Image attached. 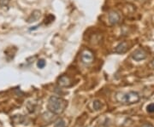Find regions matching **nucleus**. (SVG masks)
<instances>
[{"mask_svg":"<svg viewBox=\"0 0 154 127\" xmlns=\"http://www.w3.org/2000/svg\"><path fill=\"white\" fill-rule=\"evenodd\" d=\"M45 66V61L44 59H40L38 60V62H37V66L38 68H44Z\"/></svg>","mask_w":154,"mask_h":127,"instance_id":"obj_12","label":"nucleus"},{"mask_svg":"<svg viewBox=\"0 0 154 127\" xmlns=\"http://www.w3.org/2000/svg\"><path fill=\"white\" fill-rule=\"evenodd\" d=\"M54 127H66V123L63 120H58L56 121Z\"/></svg>","mask_w":154,"mask_h":127,"instance_id":"obj_9","label":"nucleus"},{"mask_svg":"<svg viewBox=\"0 0 154 127\" xmlns=\"http://www.w3.org/2000/svg\"><path fill=\"white\" fill-rule=\"evenodd\" d=\"M11 0H0V5L2 7H6L9 5Z\"/></svg>","mask_w":154,"mask_h":127,"instance_id":"obj_13","label":"nucleus"},{"mask_svg":"<svg viewBox=\"0 0 154 127\" xmlns=\"http://www.w3.org/2000/svg\"><path fill=\"white\" fill-rule=\"evenodd\" d=\"M116 98L123 104H134L140 101V96L137 92L130 91L128 93H118Z\"/></svg>","mask_w":154,"mask_h":127,"instance_id":"obj_2","label":"nucleus"},{"mask_svg":"<svg viewBox=\"0 0 154 127\" xmlns=\"http://www.w3.org/2000/svg\"><path fill=\"white\" fill-rule=\"evenodd\" d=\"M67 106L66 101L57 96H51L48 101L47 108L51 113L59 114L63 113Z\"/></svg>","mask_w":154,"mask_h":127,"instance_id":"obj_1","label":"nucleus"},{"mask_svg":"<svg viewBox=\"0 0 154 127\" xmlns=\"http://www.w3.org/2000/svg\"><path fill=\"white\" fill-rule=\"evenodd\" d=\"M147 56V53L142 49H139L136 50L134 53H133L132 57L134 60L135 61H141V60H145Z\"/></svg>","mask_w":154,"mask_h":127,"instance_id":"obj_4","label":"nucleus"},{"mask_svg":"<svg viewBox=\"0 0 154 127\" xmlns=\"http://www.w3.org/2000/svg\"><path fill=\"white\" fill-rule=\"evenodd\" d=\"M58 84L62 86V87H69V86H70L71 85V80H70V78L69 77H67L65 75H63V76H62L59 78V80H58Z\"/></svg>","mask_w":154,"mask_h":127,"instance_id":"obj_6","label":"nucleus"},{"mask_svg":"<svg viewBox=\"0 0 154 127\" xmlns=\"http://www.w3.org/2000/svg\"><path fill=\"white\" fill-rule=\"evenodd\" d=\"M128 44L126 42H122L116 47L114 51L117 54H123L128 50Z\"/></svg>","mask_w":154,"mask_h":127,"instance_id":"obj_5","label":"nucleus"},{"mask_svg":"<svg viewBox=\"0 0 154 127\" xmlns=\"http://www.w3.org/2000/svg\"><path fill=\"white\" fill-rule=\"evenodd\" d=\"M109 21L111 24H116L120 21V16L117 12L112 11L109 14Z\"/></svg>","mask_w":154,"mask_h":127,"instance_id":"obj_8","label":"nucleus"},{"mask_svg":"<svg viewBox=\"0 0 154 127\" xmlns=\"http://www.w3.org/2000/svg\"><path fill=\"white\" fill-rule=\"evenodd\" d=\"M147 112L151 114L154 113V103H151L147 106Z\"/></svg>","mask_w":154,"mask_h":127,"instance_id":"obj_14","label":"nucleus"},{"mask_svg":"<svg viewBox=\"0 0 154 127\" xmlns=\"http://www.w3.org/2000/svg\"><path fill=\"white\" fill-rule=\"evenodd\" d=\"M54 19H55V17L54 16H52V15H48L46 18H45V24H46V25H48L50 23H51V22L54 21Z\"/></svg>","mask_w":154,"mask_h":127,"instance_id":"obj_10","label":"nucleus"},{"mask_svg":"<svg viewBox=\"0 0 154 127\" xmlns=\"http://www.w3.org/2000/svg\"><path fill=\"white\" fill-rule=\"evenodd\" d=\"M151 65H152V67L154 68V59L152 60V63H151Z\"/></svg>","mask_w":154,"mask_h":127,"instance_id":"obj_16","label":"nucleus"},{"mask_svg":"<svg viewBox=\"0 0 154 127\" xmlns=\"http://www.w3.org/2000/svg\"><path fill=\"white\" fill-rule=\"evenodd\" d=\"M41 16V13L39 10H34L31 14V16L28 17V23H33V22H36L38 21V19Z\"/></svg>","mask_w":154,"mask_h":127,"instance_id":"obj_7","label":"nucleus"},{"mask_svg":"<svg viewBox=\"0 0 154 127\" xmlns=\"http://www.w3.org/2000/svg\"><path fill=\"white\" fill-rule=\"evenodd\" d=\"M141 127H154V126H152V125H151V124H147V123H146V124H144L143 126H142Z\"/></svg>","mask_w":154,"mask_h":127,"instance_id":"obj_15","label":"nucleus"},{"mask_svg":"<svg viewBox=\"0 0 154 127\" xmlns=\"http://www.w3.org/2000/svg\"><path fill=\"white\" fill-rule=\"evenodd\" d=\"M94 61V54L89 50H85L82 53V61L85 65H89Z\"/></svg>","mask_w":154,"mask_h":127,"instance_id":"obj_3","label":"nucleus"},{"mask_svg":"<svg viewBox=\"0 0 154 127\" xmlns=\"http://www.w3.org/2000/svg\"><path fill=\"white\" fill-rule=\"evenodd\" d=\"M94 108L95 110H100L102 108V104L99 101H94Z\"/></svg>","mask_w":154,"mask_h":127,"instance_id":"obj_11","label":"nucleus"}]
</instances>
